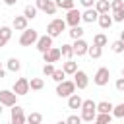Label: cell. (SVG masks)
Instances as JSON below:
<instances>
[{"label":"cell","mask_w":124,"mask_h":124,"mask_svg":"<svg viewBox=\"0 0 124 124\" xmlns=\"http://www.w3.org/2000/svg\"><path fill=\"white\" fill-rule=\"evenodd\" d=\"M74 54L76 56H85L87 54V50H89V45H87V41H83V39H74Z\"/></svg>","instance_id":"obj_14"},{"label":"cell","mask_w":124,"mask_h":124,"mask_svg":"<svg viewBox=\"0 0 124 124\" xmlns=\"http://www.w3.org/2000/svg\"><path fill=\"white\" fill-rule=\"evenodd\" d=\"M95 10L99 14H107V12H110V2L108 0H97L95 2Z\"/></svg>","instance_id":"obj_23"},{"label":"cell","mask_w":124,"mask_h":124,"mask_svg":"<svg viewBox=\"0 0 124 124\" xmlns=\"http://www.w3.org/2000/svg\"><path fill=\"white\" fill-rule=\"evenodd\" d=\"M4 4H6V6H16L17 0H4Z\"/></svg>","instance_id":"obj_42"},{"label":"cell","mask_w":124,"mask_h":124,"mask_svg":"<svg viewBox=\"0 0 124 124\" xmlns=\"http://www.w3.org/2000/svg\"><path fill=\"white\" fill-rule=\"evenodd\" d=\"M112 112H97V116H95V122L97 124H110L112 122Z\"/></svg>","instance_id":"obj_22"},{"label":"cell","mask_w":124,"mask_h":124,"mask_svg":"<svg viewBox=\"0 0 124 124\" xmlns=\"http://www.w3.org/2000/svg\"><path fill=\"white\" fill-rule=\"evenodd\" d=\"M50 78H52L56 83H60V81H64V79H66V72H64L62 68H56V70L52 72V76H50Z\"/></svg>","instance_id":"obj_33"},{"label":"cell","mask_w":124,"mask_h":124,"mask_svg":"<svg viewBox=\"0 0 124 124\" xmlns=\"http://www.w3.org/2000/svg\"><path fill=\"white\" fill-rule=\"evenodd\" d=\"M114 87H116V91H120V93H124V76L116 79V83H114Z\"/></svg>","instance_id":"obj_39"},{"label":"cell","mask_w":124,"mask_h":124,"mask_svg":"<svg viewBox=\"0 0 124 124\" xmlns=\"http://www.w3.org/2000/svg\"><path fill=\"white\" fill-rule=\"evenodd\" d=\"M81 19L85 23H95L99 19V12L95 10V6L93 8H85V12H81Z\"/></svg>","instance_id":"obj_16"},{"label":"cell","mask_w":124,"mask_h":124,"mask_svg":"<svg viewBox=\"0 0 124 124\" xmlns=\"http://www.w3.org/2000/svg\"><path fill=\"white\" fill-rule=\"evenodd\" d=\"M122 120H124V118H122Z\"/></svg>","instance_id":"obj_46"},{"label":"cell","mask_w":124,"mask_h":124,"mask_svg":"<svg viewBox=\"0 0 124 124\" xmlns=\"http://www.w3.org/2000/svg\"><path fill=\"white\" fill-rule=\"evenodd\" d=\"M19 97L21 95H27L29 91H31V85H29V79L27 78H19V79H16V83H14V87H12Z\"/></svg>","instance_id":"obj_11"},{"label":"cell","mask_w":124,"mask_h":124,"mask_svg":"<svg viewBox=\"0 0 124 124\" xmlns=\"http://www.w3.org/2000/svg\"><path fill=\"white\" fill-rule=\"evenodd\" d=\"M79 2H81V6H83V8H93L97 0H79Z\"/></svg>","instance_id":"obj_40"},{"label":"cell","mask_w":124,"mask_h":124,"mask_svg":"<svg viewBox=\"0 0 124 124\" xmlns=\"http://www.w3.org/2000/svg\"><path fill=\"white\" fill-rule=\"evenodd\" d=\"M54 70H56V68H54V62H45V66H43V74H45V76L50 78Z\"/></svg>","instance_id":"obj_37"},{"label":"cell","mask_w":124,"mask_h":124,"mask_svg":"<svg viewBox=\"0 0 124 124\" xmlns=\"http://www.w3.org/2000/svg\"><path fill=\"white\" fill-rule=\"evenodd\" d=\"M112 116L114 118H124V103H118L116 107H112Z\"/></svg>","instance_id":"obj_34"},{"label":"cell","mask_w":124,"mask_h":124,"mask_svg":"<svg viewBox=\"0 0 124 124\" xmlns=\"http://www.w3.org/2000/svg\"><path fill=\"white\" fill-rule=\"evenodd\" d=\"M87 54H89L91 58H101V56H103V46H99V45H93V46H89Z\"/></svg>","instance_id":"obj_29"},{"label":"cell","mask_w":124,"mask_h":124,"mask_svg":"<svg viewBox=\"0 0 124 124\" xmlns=\"http://www.w3.org/2000/svg\"><path fill=\"white\" fill-rule=\"evenodd\" d=\"M56 2V6H58V10H72V8H76V0H54Z\"/></svg>","instance_id":"obj_24"},{"label":"cell","mask_w":124,"mask_h":124,"mask_svg":"<svg viewBox=\"0 0 124 124\" xmlns=\"http://www.w3.org/2000/svg\"><path fill=\"white\" fill-rule=\"evenodd\" d=\"M108 79H110V72H108V68H99V70L95 72V76H93V83L99 85V87L107 85Z\"/></svg>","instance_id":"obj_8"},{"label":"cell","mask_w":124,"mask_h":124,"mask_svg":"<svg viewBox=\"0 0 124 124\" xmlns=\"http://www.w3.org/2000/svg\"><path fill=\"white\" fill-rule=\"evenodd\" d=\"M62 70H64L66 74H72V76H74V74L78 72V62H74L72 58H68L66 62H62Z\"/></svg>","instance_id":"obj_21"},{"label":"cell","mask_w":124,"mask_h":124,"mask_svg":"<svg viewBox=\"0 0 124 124\" xmlns=\"http://www.w3.org/2000/svg\"><path fill=\"white\" fill-rule=\"evenodd\" d=\"M72 93H76V81H70V79H64L60 83H56V95L58 97H70Z\"/></svg>","instance_id":"obj_2"},{"label":"cell","mask_w":124,"mask_h":124,"mask_svg":"<svg viewBox=\"0 0 124 124\" xmlns=\"http://www.w3.org/2000/svg\"><path fill=\"white\" fill-rule=\"evenodd\" d=\"M37 12H39V8H37V6L27 4V6H25V10H23V16H25L27 19H33V17H37Z\"/></svg>","instance_id":"obj_26"},{"label":"cell","mask_w":124,"mask_h":124,"mask_svg":"<svg viewBox=\"0 0 124 124\" xmlns=\"http://www.w3.org/2000/svg\"><path fill=\"white\" fill-rule=\"evenodd\" d=\"M107 43H108V39H107V35H105V33H97V35L93 37V45H99V46H107Z\"/></svg>","instance_id":"obj_31"},{"label":"cell","mask_w":124,"mask_h":124,"mask_svg":"<svg viewBox=\"0 0 124 124\" xmlns=\"http://www.w3.org/2000/svg\"><path fill=\"white\" fill-rule=\"evenodd\" d=\"M81 103H83V99H81L78 93H72V95L68 97V107H70V108H74V110L81 108Z\"/></svg>","instance_id":"obj_20"},{"label":"cell","mask_w":124,"mask_h":124,"mask_svg":"<svg viewBox=\"0 0 124 124\" xmlns=\"http://www.w3.org/2000/svg\"><path fill=\"white\" fill-rule=\"evenodd\" d=\"M120 39H122V41H124V31H120Z\"/></svg>","instance_id":"obj_43"},{"label":"cell","mask_w":124,"mask_h":124,"mask_svg":"<svg viewBox=\"0 0 124 124\" xmlns=\"http://www.w3.org/2000/svg\"><path fill=\"white\" fill-rule=\"evenodd\" d=\"M52 39H54V37H50L48 33H46V35H39V39H37V43H35L37 50H39L41 54H43V52H46L50 46H54V45H52Z\"/></svg>","instance_id":"obj_9"},{"label":"cell","mask_w":124,"mask_h":124,"mask_svg":"<svg viewBox=\"0 0 124 124\" xmlns=\"http://www.w3.org/2000/svg\"><path fill=\"white\" fill-rule=\"evenodd\" d=\"M97 116V103L93 99H87L81 103V120L83 122H95Z\"/></svg>","instance_id":"obj_1"},{"label":"cell","mask_w":124,"mask_h":124,"mask_svg":"<svg viewBox=\"0 0 124 124\" xmlns=\"http://www.w3.org/2000/svg\"><path fill=\"white\" fill-rule=\"evenodd\" d=\"M112 103L110 101H101V103H97V112H112Z\"/></svg>","instance_id":"obj_27"},{"label":"cell","mask_w":124,"mask_h":124,"mask_svg":"<svg viewBox=\"0 0 124 124\" xmlns=\"http://www.w3.org/2000/svg\"><path fill=\"white\" fill-rule=\"evenodd\" d=\"M97 23L101 25V29H110V25L114 23V19H112V16L107 12V14H99V19H97Z\"/></svg>","instance_id":"obj_17"},{"label":"cell","mask_w":124,"mask_h":124,"mask_svg":"<svg viewBox=\"0 0 124 124\" xmlns=\"http://www.w3.org/2000/svg\"><path fill=\"white\" fill-rule=\"evenodd\" d=\"M74 81H76V87H78V89H85V87L89 85V78H87V74H85L83 70H78V72L74 74Z\"/></svg>","instance_id":"obj_15"},{"label":"cell","mask_w":124,"mask_h":124,"mask_svg":"<svg viewBox=\"0 0 124 124\" xmlns=\"http://www.w3.org/2000/svg\"><path fill=\"white\" fill-rule=\"evenodd\" d=\"M62 58V52L58 46H50L46 52H43V62H58Z\"/></svg>","instance_id":"obj_13"},{"label":"cell","mask_w":124,"mask_h":124,"mask_svg":"<svg viewBox=\"0 0 124 124\" xmlns=\"http://www.w3.org/2000/svg\"><path fill=\"white\" fill-rule=\"evenodd\" d=\"M66 19H60V17H56V19H52L48 25H46V33L50 35V37H58V35H62V31L66 29Z\"/></svg>","instance_id":"obj_3"},{"label":"cell","mask_w":124,"mask_h":124,"mask_svg":"<svg viewBox=\"0 0 124 124\" xmlns=\"http://www.w3.org/2000/svg\"><path fill=\"white\" fill-rule=\"evenodd\" d=\"M110 48H112V52H116V54H120V52H124V41H122V39H118V41H114V43L110 45Z\"/></svg>","instance_id":"obj_36"},{"label":"cell","mask_w":124,"mask_h":124,"mask_svg":"<svg viewBox=\"0 0 124 124\" xmlns=\"http://www.w3.org/2000/svg\"><path fill=\"white\" fill-rule=\"evenodd\" d=\"M2 78H6V70H4V66H2V62H0V79Z\"/></svg>","instance_id":"obj_41"},{"label":"cell","mask_w":124,"mask_h":124,"mask_svg":"<svg viewBox=\"0 0 124 124\" xmlns=\"http://www.w3.org/2000/svg\"><path fill=\"white\" fill-rule=\"evenodd\" d=\"M29 85H31V89H33V91H41V89L45 87V81H43V78H31Z\"/></svg>","instance_id":"obj_30"},{"label":"cell","mask_w":124,"mask_h":124,"mask_svg":"<svg viewBox=\"0 0 124 124\" xmlns=\"http://www.w3.org/2000/svg\"><path fill=\"white\" fill-rule=\"evenodd\" d=\"M66 23L70 25V27H74V25H79L83 19H81V12L79 10H76V8H72V10H68V14H66Z\"/></svg>","instance_id":"obj_12"},{"label":"cell","mask_w":124,"mask_h":124,"mask_svg":"<svg viewBox=\"0 0 124 124\" xmlns=\"http://www.w3.org/2000/svg\"><path fill=\"white\" fill-rule=\"evenodd\" d=\"M66 122H68V124H79V122H81V114H79V116H78V114H72V116L66 118Z\"/></svg>","instance_id":"obj_38"},{"label":"cell","mask_w":124,"mask_h":124,"mask_svg":"<svg viewBox=\"0 0 124 124\" xmlns=\"http://www.w3.org/2000/svg\"><path fill=\"white\" fill-rule=\"evenodd\" d=\"M17 97H19V95H17L14 89H12V91H10V89H2V91H0V103H2L4 107H14V105L17 103Z\"/></svg>","instance_id":"obj_6"},{"label":"cell","mask_w":124,"mask_h":124,"mask_svg":"<svg viewBox=\"0 0 124 124\" xmlns=\"http://www.w3.org/2000/svg\"><path fill=\"white\" fill-rule=\"evenodd\" d=\"M6 68H8L10 72H19V70H21V62H19V58H10V60L6 62Z\"/></svg>","instance_id":"obj_25"},{"label":"cell","mask_w":124,"mask_h":124,"mask_svg":"<svg viewBox=\"0 0 124 124\" xmlns=\"http://www.w3.org/2000/svg\"><path fill=\"white\" fill-rule=\"evenodd\" d=\"M35 6H37L43 14H46V16H54V14H56V10H58V6H56V2H54V0H37V2H35Z\"/></svg>","instance_id":"obj_7"},{"label":"cell","mask_w":124,"mask_h":124,"mask_svg":"<svg viewBox=\"0 0 124 124\" xmlns=\"http://www.w3.org/2000/svg\"><path fill=\"white\" fill-rule=\"evenodd\" d=\"M10 120H12V124H23V122H27V116L23 114V108H21L17 103L12 107V112H10Z\"/></svg>","instance_id":"obj_10"},{"label":"cell","mask_w":124,"mask_h":124,"mask_svg":"<svg viewBox=\"0 0 124 124\" xmlns=\"http://www.w3.org/2000/svg\"><path fill=\"white\" fill-rule=\"evenodd\" d=\"M2 107H4V105H2V103H0V116H2V110H4V108H2Z\"/></svg>","instance_id":"obj_44"},{"label":"cell","mask_w":124,"mask_h":124,"mask_svg":"<svg viewBox=\"0 0 124 124\" xmlns=\"http://www.w3.org/2000/svg\"><path fill=\"white\" fill-rule=\"evenodd\" d=\"M60 52H62V58L68 60V58L74 56V46H72V45H62V46H60Z\"/></svg>","instance_id":"obj_32"},{"label":"cell","mask_w":124,"mask_h":124,"mask_svg":"<svg viewBox=\"0 0 124 124\" xmlns=\"http://www.w3.org/2000/svg\"><path fill=\"white\" fill-rule=\"evenodd\" d=\"M27 17L25 16H16L14 17V21H12V27L16 29V31H23V29H27Z\"/></svg>","instance_id":"obj_18"},{"label":"cell","mask_w":124,"mask_h":124,"mask_svg":"<svg viewBox=\"0 0 124 124\" xmlns=\"http://www.w3.org/2000/svg\"><path fill=\"white\" fill-rule=\"evenodd\" d=\"M12 39V27L2 25L0 27V46H6V43Z\"/></svg>","instance_id":"obj_19"},{"label":"cell","mask_w":124,"mask_h":124,"mask_svg":"<svg viewBox=\"0 0 124 124\" xmlns=\"http://www.w3.org/2000/svg\"><path fill=\"white\" fill-rule=\"evenodd\" d=\"M110 16L116 23L124 21V0H112L110 2Z\"/></svg>","instance_id":"obj_5"},{"label":"cell","mask_w":124,"mask_h":124,"mask_svg":"<svg viewBox=\"0 0 124 124\" xmlns=\"http://www.w3.org/2000/svg\"><path fill=\"white\" fill-rule=\"evenodd\" d=\"M83 33H85V31H83L79 25H74V27H70V31H68V35H70L72 39H81Z\"/></svg>","instance_id":"obj_28"},{"label":"cell","mask_w":124,"mask_h":124,"mask_svg":"<svg viewBox=\"0 0 124 124\" xmlns=\"http://www.w3.org/2000/svg\"><path fill=\"white\" fill-rule=\"evenodd\" d=\"M27 122H29V124H41V122H43V114H41V112H31V114L27 116Z\"/></svg>","instance_id":"obj_35"},{"label":"cell","mask_w":124,"mask_h":124,"mask_svg":"<svg viewBox=\"0 0 124 124\" xmlns=\"http://www.w3.org/2000/svg\"><path fill=\"white\" fill-rule=\"evenodd\" d=\"M37 39H39V33H37V29H23L21 31V37H19V45L21 46H31V45H35L37 43Z\"/></svg>","instance_id":"obj_4"},{"label":"cell","mask_w":124,"mask_h":124,"mask_svg":"<svg viewBox=\"0 0 124 124\" xmlns=\"http://www.w3.org/2000/svg\"><path fill=\"white\" fill-rule=\"evenodd\" d=\"M122 76H124V68H122Z\"/></svg>","instance_id":"obj_45"}]
</instances>
